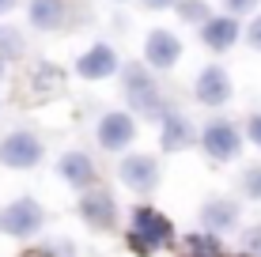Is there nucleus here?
I'll return each instance as SVG.
<instances>
[{
    "instance_id": "1",
    "label": "nucleus",
    "mask_w": 261,
    "mask_h": 257,
    "mask_svg": "<svg viewBox=\"0 0 261 257\" xmlns=\"http://www.w3.org/2000/svg\"><path fill=\"white\" fill-rule=\"evenodd\" d=\"M129 250L140 253V257H151L167 246H174V223L163 216L159 208L151 205H137L133 208V219H129Z\"/></svg>"
},
{
    "instance_id": "2",
    "label": "nucleus",
    "mask_w": 261,
    "mask_h": 257,
    "mask_svg": "<svg viewBox=\"0 0 261 257\" xmlns=\"http://www.w3.org/2000/svg\"><path fill=\"white\" fill-rule=\"evenodd\" d=\"M121 83H125V102H129L133 118H163L167 106H163V91L159 83L151 79L148 65H125L121 68Z\"/></svg>"
},
{
    "instance_id": "3",
    "label": "nucleus",
    "mask_w": 261,
    "mask_h": 257,
    "mask_svg": "<svg viewBox=\"0 0 261 257\" xmlns=\"http://www.w3.org/2000/svg\"><path fill=\"white\" fill-rule=\"evenodd\" d=\"M46 223V212L34 197H19L12 201L8 208H0V235H12V238H34Z\"/></svg>"
},
{
    "instance_id": "4",
    "label": "nucleus",
    "mask_w": 261,
    "mask_h": 257,
    "mask_svg": "<svg viewBox=\"0 0 261 257\" xmlns=\"http://www.w3.org/2000/svg\"><path fill=\"white\" fill-rule=\"evenodd\" d=\"M42 159H46V148L31 129H15L0 140V163L12 170H34Z\"/></svg>"
},
{
    "instance_id": "5",
    "label": "nucleus",
    "mask_w": 261,
    "mask_h": 257,
    "mask_svg": "<svg viewBox=\"0 0 261 257\" xmlns=\"http://www.w3.org/2000/svg\"><path fill=\"white\" fill-rule=\"evenodd\" d=\"M201 148L216 163H231V159H239V152H242V132L231 125L227 118H216L201 129Z\"/></svg>"
},
{
    "instance_id": "6",
    "label": "nucleus",
    "mask_w": 261,
    "mask_h": 257,
    "mask_svg": "<svg viewBox=\"0 0 261 257\" xmlns=\"http://www.w3.org/2000/svg\"><path fill=\"white\" fill-rule=\"evenodd\" d=\"M231 95H235V83H231V76H227V68H223V65H204L201 72H197L193 99L201 102V106L216 110V106L231 102Z\"/></svg>"
},
{
    "instance_id": "7",
    "label": "nucleus",
    "mask_w": 261,
    "mask_h": 257,
    "mask_svg": "<svg viewBox=\"0 0 261 257\" xmlns=\"http://www.w3.org/2000/svg\"><path fill=\"white\" fill-rule=\"evenodd\" d=\"M178 57H182V38L174 31H167V26L148 31V38H144V65L155 68V72H167V68L178 65Z\"/></svg>"
},
{
    "instance_id": "8",
    "label": "nucleus",
    "mask_w": 261,
    "mask_h": 257,
    "mask_svg": "<svg viewBox=\"0 0 261 257\" xmlns=\"http://www.w3.org/2000/svg\"><path fill=\"white\" fill-rule=\"evenodd\" d=\"M137 140V118L129 110H110L98 121V148L106 152H125Z\"/></svg>"
},
{
    "instance_id": "9",
    "label": "nucleus",
    "mask_w": 261,
    "mask_h": 257,
    "mask_svg": "<svg viewBox=\"0 0 261 257\" xmlns=\"http://www.w3.org/2000/svg\"><path fill=\"white\" fill-rule=\"evenodd\" d=\"M118 178L125 189H133V193H151L159 185V159L155 155H125L121 159V166H118Z\"/></svg>"
},
{
    "instance_id": "10",
    "label": "nucleus",
    "mask_w": 261,
    "mask_h": 257,
    "mask_svg": "<svg viewBox=\"0 0 261 257\" xmlns=\"http://www.w3.org/2000/svg\"><path fill=\"white\" fill-rule=\"evenodd\" d=\"M80 219H84L91 231H110L114 223H118V205H114L110 189H84V197H80Z\"/></svg>"
},
{
    "instance_id": "11",
    "label": "nucleus",
    "mask_w": 261,
    "mask_h": 257,
    "mask_svg": "<svg viewBox=\"0 0 261 257\" xmlns=\"http://www.w3.org/2000/svg\"><path fill=\"white\" fill-rule=\"evenodd\" d=\"M114 72H121V57H118V49L106 46V42H95L87 53L76 57V76L80 79H110Z\"/></svg>"
},
{
    "instance_id": "12",
    "label": "nucleus",
    "mask_w": 261,
    "mask_h": 257,
    "mask_svg": "<svg viewBox=\"0 0 261 257\" xmlns=\"http://www.w3.org/2000/svg\"><path fill=\"white\" fill-rule=\"evenodd\" d=\"M197 38H201V46H208L212 53H227L242 38V26H239L235 15H212V19L197 31Z\"/></svg>"
},
{
    "instance_id": "13",
    "label": "nucleus",
    "mask_w": 261,
    "mask_h": 257,
    "mask_svg": "<svg viewBox=\"0 0 261 257\" xmlns=\"http://www.w3.org/2000/svg\"><path fill=\"white\" fill-rule=\"evenodd\" d=\"M57 174L72 185V189H80V193L95 189V178H98L95 163H91V155H87V152H65L57 159Z\"/></svg>"
},
{
    "instance_id": "14",
    "label": "nucleus",
    "mask_w": 261,
    "mask_h": 257,
    "mask_svg": "<svg viewBox=\"0 0 261 257\" xmlns=\"http://www.w3.org/2000/svg\"><path fill=\"white\" fill-rule=\"evenodd\" d=\"M201 223L208 235H223V231H235L239 227V201L231 197H212L208 205L201 208Z\"/></svg>"
},
{
    "instance_id": "15",
    "label": "nucleus",
    "mask_w": 261,
    "mask_h": 257,
    "mask_svg": "<svg viewBox=\"0 0 261 257\" xmlns=\"http://www.w3.org/2000/svg\"><path fill=\"white\" fill-rule=\"evenodd\" d=\"M159 144H163V152H186V148L193 144V125L186 113H174L167 110L163 121H159Z\"/></svg>"
},
{
    "instance_id": "16",
    "label": "nucleus",
    "mask_w": 261,
    "mask_h": 257,
    "mask_svg": "<svg viewBox=\"0 0 261 257\" xmlns=\"http://www.w3.org/2000/svg\"><path fill=\"white\" fill-rule=\"evenodd\" d=\"M27 19H31L34 31H61L68 19V8H65V0H31Z\"/></svg>"
},
{
    "instance_id": "17",
    "label": "nucleus",
    "mask_w": 261,
    "mask_h": 257,
    "mask_svg": "<svg viewBox=\"0 0 261 257\" xmlns=\"http://www.w3.org/2000/svg\"><path fill=\"white\" fill-rule=\"evenodd\" d=\"M182 257H223V246H220V235H186L182 238Z\"/></svg>"
},
{
    "instance_id": "18",
    "label": "nucleus",
    "mask_w": 261,
    "mask_h": 257,
    "mask_svg": "<svg viewBox=\"0 0 261 257\" xmlns=\"http://www.w3.org/2000/svg\"><path fill=\"white\" fill-rule=\"evenodd\" d=\"M174 12H178V19H182V23L197 26V31H201V26L212 19V12H208V0H178V4H174Z\"/></svg>"
},
{
    "instance_id": "19",
    "label": "nucleus",
    "mask_w": 261,
    "mask_h": 257,
    "mask_svg": "<svg viewBox=\"0 0 261 257\" xmlns=\"http://www.w3.org/2000/svg\"><path fill=\"white\" fill-rule=\"evenodd\" d=\"M239 185H242V197L261 201V163L246 166V170H242V178H239Z\"/></svg>"
},
{
    "instance_id": "20",
    "label": "nucleus",
    "mask_w": 261,
    "mask_h": 257,
    "mask_svg": "<svg viewBox=\"0 0 261 257\" xmlns=\"http://www.w3.org/2000/svg\"><path fill=\"white\" fill-rule=\"evenodd\" d=\"M257 4H261V0H223V15H235V19H239V15H250Z\"/></svg>"
},
{
    "instance_id": "21",
    "label": "nucleus",
    "mask_w": 261,
    "mask_h": 257,
    "mask_svg": "<svg viewBox=\"0 0 261 257\" xmlns=\"http://www.w3.org/2000/svg\"><path fill=\"white\" fill-rule=\"evenodd\" d=\"M242 38H246V46H250V49H257V53H261V12L254 15V23L242 31Z\"/></svg>"
},
{
    "instance_id": "22",
    "label": "nucleus",
    "mask_w": 261,
    "mask_h": 257,
    "mask_svg": "<svg viewBox=\"0 0 261 257\" xmlns=\"http://www.w3.org/2000/svg\"><path fill=\"white\" fill-rule=\"evenodd\" d=\"M246 136L261 148V113H250V118H246Z\"/></svg>"
},
{
    "instance_id": "23",
    "label": "nucleus",
    "mask_w": 261,
    "mask_h": 257,
    "mask_svg": "<svg viewBox=\"0 0 261 257\" xmlns=\"http://www.w3.org/2000/svg\"><path fill=\"white\" fill-rule=\"evenodd\" d=\"M137 4L144 8V12H167V8H174L178 0H137Z\"/></svg>"
},
{
    "instance_id": "24",
    "label": "nucleus",
    "mask_w": 261,
    "mask_h": 257,
    "mask_svg": "<svg viewBox=\"0 0 261 257\" xmlns=\"http://www.w3.org/2000/svg\"><path fill=\"white\" fill-rule=\"evenodd\" d=\"M246 250L254 253V257H261V227H254V231L246 235Z\"/></svg>"
},
{
    "instance_id": "25",
    "label": "nucleus",
    "mask_w": 261,
    "mask_h": 257,
    "mask_svg": "<svg viewBox=\"0 0 261 257\" xmlns=\"http://www.w3.org/2000/svg\"><path fill=\"white\" fill-rule=\"evenodd\" d=\"M12 8H15V0H0V15H8Z\"/></svg>"
},
{
    "instance_id": "26",
    "label": "nucleus",
    "mask_w": 261,
    "mask_h": 257,
    "mask_svg": "<svg viewBox=\"0 0 261 257\" xmlns=\"http://www.w3.org/2000/svg\"><path fill=\"white\" fill-rule=\"evenodd\" d=\"M23 257H53V253H49V250H27Z\"/></svg>"
},
{
    "instance_id": "27",
    "label": "nucleus",
    "mask_w": 261,
    "mask_h": 257,
    "mask_svg": "<svg viewBox=\"0 0 261 257\" xmlns=\"http://www.w3.org/2000/svg\"><path fill=\"white\" fill-rule=\"evenodd\" d=\"M4 72H8V65H4V57H0V79H4Z\"/></svg>"
},
{
    "instance_id": "28",
    "label": "nucleus",
    "mask_w": 261,
    "mask_h": 257,
    "mask_svg": "<svg viewBox=\"0 0 261 257\" xmlns=\"http://www.w3.org/2000/svg\"><path fill=\"white\" fill-rule=\"evenodd\" d=\"M114 4H129V0H114Z\"/></svg>"
},
{
    "instance_id": "29",
    "label": "nucleus",
    "mask_w": 261,
    "mask_h": 257,
    "mask_svg": "<svg viewBox=\"0 0 261 257\" xmlns=\"http://www.w3.org/2000/svg\"><path fill=\"white\" fill-rule=\"evenodd\" d=\"M242 257H250V253H242Z\"/></svg>"
}]
</instances>
